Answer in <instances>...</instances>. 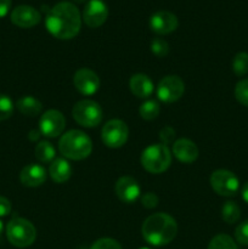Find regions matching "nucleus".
Wrapping results in <instances>:
<instances>
[{"label": "nucleus", "instance_id": "6", "mask_svg": "<svg viewBox=\"0 0 248 249\" xmlns=\"http://www.w3.org/2000/svg\"><path fill=\"white\" fill-rule=\"evenodd\" d=\"M72 116L79 125L85 126V128H94L102 122L104 111L96 101L82 100L74 105L72 109Z\"/></svg>", "mask_w": 248, "mask_h": 249}, {"label": "nucleus", "instance_id": "28", "mask_svg": "<svg viewBox=\"0 0 248 249\" xmlns=\"http://www.w3.org/2000/svg\"><path fill=\"white\" fill-rule=\"evenodd\" d=\"M235 97L241 105L248 107V79H242L236 84Z\"/></svg>", "mask_w": 248, "mask_h": 249}, {"label": "nucleus", "instance_id": "14", "mask_svg": "<svg viewBox=\"0 0 248 249\" xmlns=\"http://www.w3.org/2000/svg\"><path fill=\"white\" fill-rule=\"evenodd\" d=\"M177 24L179 22H177V16L173 12L164 11V10L155 12L150 18L151 31L159 36H165L174 32L177 28Z\"/></svg>", "mask_w": 248, "mask_h": 249}, {"label": "nucleus", "instance_id": "1", "mask_svg": "<svg viewBox=\"0 0 248 249\" xmlns=\"http://www.w3.org/2000/svg\"><path fill=\"white\" fill-rule=\"evenodd\" d=\"M45 27L49 33L57 39L68 40L79 33L82 27V16L74 4L61 1L48 11Z\"/></svg>", "mask_w": 248, "mask_h": 249}, {"label": "nucleus", "instance_id": "18", "mask_svg": "<svg viewBox=\"0 0 248 249\" xmlns=\"http://www.w3.org/2000/svg\"><path fill=\"white\" fill-rule=\"evenodd\" d=\"M129 88H130L131 92L140 99H147L152 95L153 90H155L153 82L148 75L143 74V73L134 74L129 80Z\"/></svg>", "mask_w": 248, "mask_h": 249}, {"label": "nucleus", "instance_id": "22", "mask_svg": "<svg viewBox=\"0 0 248 249\" xmlns=\"http://www.w3.org/2000/svg\"><path fill=\"white\" fill-rule=\"evenodd\" d=\"M241 216V209L233 201H228L221 208V218L226 224H235Z\"/></svg>", "mask_w": 248, "mask_h": 249}, {"label": "nucleus", "instance_id": "4", "mask_svg": "<svg viewBox=\"0 0 248 249\" xmlns=\"http://www.w3.org/2000/svg\"><path fill=\"white\" fill-rule=\"evenodd\" d=\"M172 163V152L164 143H155L141 153V165L151 174L164 173Z\"/></svg>", "mask_w": 248, "mask_h": 249}, {"label": "nucleus", "instance_id": "34", "mask_svg": "<svg viewBox=\"0 0 248 249\" xmlns=\"http://www.w3.org/2000/svg\"><path fill=\"white\" fill-rule=\"evenodd\" d=\"M11 9V0H0V18L6 16Z\"/></svg>", "mask_w": 248, "mask_h": 249}, {"label": "nucleus", "instance_id": "20", "mask_svg": "<svg viewBox=\"0 0 248 249\" xmlns=\"http://www.w3.org/2000/svg\"><path fill=\"white\" fill-rule=\"evenodd\" d=\"M16 107L23 116L36 117L43 111V105L33 96H23L17 100Z\"/></svg>", "mask_w": 248, "mask_h": 249}, {"label": "nucleus", "instance_id": "2", "mask_svg": "<svg viewBox=\"0 0 248 249\" xmlns=\"http://www.w3.org/2000/svg\"><path fill=\"white\" fill-rule=\"evenodd\" d=\"M143 240L156 247L168 245L177 233V224L167 213H156L148 216L141 228Z\"/></svg>", "mask_w": 248, "mask_h": 249}, {"label": "nucleus", "instance_id": "38", "mask_svg": "<svg viewBox=\"0 0 248 249\" xmlns=\"http://www.w3.org/2000/svg\"><path fill=\"white\" fill-rule=\"evenodd\" d=\"M139 249H151V248H148V247H142V248H139Z\"/></svg>", "mask_w": 248, "mask_h": 249}, {"label": "nucleus", "instance_id": "24", "mask_svg": "<svg viewBox=\"0 0 248 249\" xmlns=\"http://www.w3.org/2000/svg\"><path fill=\"white\" fill-rule=\"evenodd\" d=\"M207 249H238L235 241L225 233H219L212 238Z\"/></svg>", "mask_w": 248, "mask_h": 249}, {"label": "nucleus", "instance_id": "23", "mask_svg": "<svg viewBox=\"0 0 248 249\" xmlns=\"http://www.w3.org/2000/svg\"><path fill=\"white\" fill-rule=\"evenodd\" d=\"M140 116L145 121H153L158 117L160 112V106L156 100H147L140 106Z\"/></svg>", "mask_w": 248, "mask_h": 249}, {"label": "nucleus", "instance_id": "35", "mask_svg": "<svg viewBox=\"0 0 248 249\" xmlns=\"http://www.w3.org/2000/svg\"><path fill=\"white\" fill-rule=\"evenodd\" d=\"M241 194H242L243 201H245L246 203H248V181L246 182L245 185H243L242 191H241Z\"/></svg>", "mask_w": 248, "mask_h": 249}, {"label": "nucleus", "instance_id": "21", "mask_svg": "<svg viewBox=\"0 0 248 249\" xmlns=\"http://www.w3.org/2000/svg\"><path fill=\"white\" fill-rule=\"evenodd\" d=\"M34 152H35L36 160L41 163H51L55 160V147L49 141H40L35 146Z\"/></svg>", "mask_w": 248, "mask_h": 249}, {"label": "nucleus", "instance_id": "33", "mask_svg": "<svg viewBox=\"0 0 248 249\" xmlns=\"http://www.w3.org/2000/svg\"><path fill=\"white\" fill-rule=\"evenodd\" d=\"M11 213V203L6 197L0 196V218L9 215Z\"/></svg>", "mask_w": 248, "mask_h": 249}, {"label": "nucleus", "instance_id": "32", "mask_svg": "<svg viewBox=\"0 0 248 249\" xmlns=\"http://www.w3.org/2000/svg\"><path fill=\"white\" fill-rule=\"evenodd\" d=\"M174 136H175V131L174 129L170 128V126H165V128H163L159 133V138L160 140L163 141L164 145H168V143L172 142Z\"/></svg>", "mask_w": 248, "mask_h": 249}, {"label": "nucleus", "instance_id": "27", "mask_svg": "<svg viewBox=\"0 0 248 249\" xmlns=\"http://www.w3.org/2000/svg\"><path fill=\"white\" fill-rule=\"evenodd\" d=\"M151 53L157 57H165L169 53V45L162 38H156L151 41Z\"/></svg>", "mask_w": 248, "mask_h": 249}, {"label": "nucleus", "instance_id": "19", "mask_svg": "<svg viewBox=\"0 0 248 249\" xmlns=\"http://www.w3.org/2000/svg\"><path fill=\"white\" fill-rule=\"evenodd\" d=\"M49 174L56 184H63L68 181L72 175V165L66 158H55L50 163Z\"/></svg>", "mask_w": 248, "mask_h": 249}, {"label": "nucleus", "instance_id": "8", "mask_svg": "<svg viewBox=\"0 0 248 249\" xmlns=\"http://www.w3.org/2000/svg\"><path fill=\"white\" fill-rule=\"evenodd\" d=\"M211 186L220 196L231 197L237 194L240 180L230 170L218 169L211 175Z\"/></svg>", "mask_w": 248, "mask_h": 249}, {"label": "nucleus", "instance_id": "12", "mask_svg": "<svg viewBox=\"0 0 248 249\" xmlns=\"http://www.w3.org/2000/svg\"><path fill=\"white\" fill-rule=\"evenodd\" d=\"M73 84L82 95L91 96L100 88L99 75L89 68H80L74 73Z\"/></svg>", "mask_w": 248, "mask_h": 249}, {"label": "nucleus", "instance_id": "15", "mask_svg": "<svg viewBox=\"0 0 248 249\" xmlns=\"http://www.w3.org/2000/svg\"><path fill=\"white\" fill-rule=\"evenodd\" d=\"M40 14L29 5H19L11 12V22L21 28H32L40 22Z\"/></svg>", "mask_w": 248, "mask_h": 249}, {"label": "nucleus", "instance_id": "36", "mask_svg": "<svg viewBox=\"0 0 248 249\" xmlns=\"http://www.w3.org/2000/svg\"><path fill=\"white\" fill-rule=\"evenodd\" d=\"M2 230H4V225H2V221L0 220V236H1V233H2Z\"/></svg>", "mask_w": 248, "mask_h": 249}, {"label": "nucleus", "instance_id": "17", "mask_svg": "<svg viewBox=\"0 0 248 249\" xmlns=\"http://www.w3.org/2000/svg\"><path fill=\"white\" fill-rule=\"evenodd\" d=\"M173 155L182 163H192L198 158V147L189 139H179L173 145Z\"/></svg>", "mask_w": 248, "mask_h": 249}, {"label": "nucleus", "instance_id": "13", "mask_svg": "<svg viewBox=\"0 0 248 249\" xmlns=\"http://www.w3.org/2000/svg\"><path fill=\"white\" fill-rule=\"evenodd\" d=\"M114 192L119 201L123 203H134L140 197L141 189L139 182L131 177H122L117 180L114 185Z\"/></svg>", "mask_w": 248, "mask_h": 249}, {"label": "nucleus", "instance_id": "9", "mask_svg": "<svg viewBox=\"0 0 248 249\" xmlns=\"http://www.w3.org/2000/svg\"><path fill=\"white\" fill-rule=\"evenodd\" d=\"M185 84L177 75H167L159 82L157 87L158 100L164 104L177 101L184 95Z\"/></svg>", "mask_w": 248, "mask_h": 249}, {"label": "nucleus", "instance_id": "16", "mask_svg": "<svg viewBox=\"0 0 248 249\" xmlns=\"http://www.w3.org/2000/svg\"><path fill=\"white\" fill-rule=\"evenodd\" d=\"M19 180L22 185L27 187H38L43 185L46 180V170L43 165L32 164L26 165L19 173Z\"/></svg>", "mask_w": 248, "mask_h": 249}, {"label": "nucleus", "instance_id": "10", "mask_svg": "<svg viewBox=\"0 0 248 249\" xmlns=\"http://www.w3.org/2000/svg\"><path fill=\"white\" fill-rule=\"evenodd\" d=\"M66 128L65 116L57 109L44 112L39 121V130L46 138H57Z\"/></svg>", "mask_w": 248, "mask_h": 249}, {"label": "nucleus", "instance_id": "5", "mask_svg": "<svg viewBox=\"0 0 248 249\" xmlns=\"http://www.w3.org/2000/svg\"><path fill=\"white\" fill-rule=\"evenodd\" d=\"M6 237L17 248L29 247L36 238V230L33 224L23 218H14L6 226Z\"/></svg>", "mask_w": 248, "mask_h": 249}, {"label": "nucleus", "instance_id": "26", "mask_svg": "<svg viewBox=\"0 0 248 249\" xmlns=\"http://www.w3.org/2000/svg\"><path fill=\"white\" fill-rule=\"evenodd\" d=\"M14 102L7 95L0 94V122L6 121L14 113Z\"/></svg>", "mask_w": 248, "mask_h": 249}, {"label": "nucleus", "instance_id": "7", "mask_svg": "<svg viewBox=\"0 0 248 249\" xmlns=\"http://www.w3.org/2000/svg\"><path fill=\"white\" fill-rule=\"evenodd\" d=\"M128 135V126L121 119H111L101 130L102 142L109 148H119L125 145Z\"/></svg>", "mask_w": 248, "mask_h": 249}, {"label": "nucleus", "instance_id": "3", "mask_svg": "<svg viewBox=\"0 0 248 249\" xmlns=\"http://www.w3.org/2000/svg\"><path fill=\"white\" fill-rule=\"evenodd\" d=\"M58 150L66 160H82L89 157L92 151V142L82 130H70L61 136Z\"/></svg>", "mask_w": 248, "mask_h": 249}, {"label": "nucleus", "instance_id": "29", "mask_svg": "<svg viewBox=\"0 0 248 249\" xmlns=\"http://www.w3.org/2000/svg\"><path fill=\"white\" fill-rule=\"evenodd\" d=\"M235 238L240 245L248 246V220L243 221L236 228Z\"/></svg>", "mask_w": 248, "mask_h": 249}, {"label": "nucleus", "instance_id": "11", "mask_svg": "<svg viewBox=\"0 0 248 249\" xmlns=\"http://www.w3.org/2000/svg\"><path fill=\"white\" fill-rule=\"evenodd\" d=\"M108 16V9L102 0H89L83 10V21L90 28L101 27Z\"/></svg>", "mask_w": 248, "mask_h": 249}, {"label": "nucleus", "instance_id": "25", "mask_svg": "<svg viewBox=\"0 0 248 249\" xmlns=\"http://www.w3.org/2000/svg\"><path fill=\"white\" fill-rule=\"evenodd\" d=\"M232 71L236 75L242 77L248 73V53H236L232 60Z\"/></svg>", "mask_w": 248, "mask_h": 249}, {"label": "nucleus", "instance_id": "37", "mask_svg": "<svg viewBox=\"0 0 248 249\" xmlns=\"http://www.w3.org/2000/svg\"><path fill=\"white\" fill-rule=\"evenodd\" d=\"M73 1H75V2H78V4H83V2H85V1H89V0H73Z\"/></svg>", "mask_w": 248, "mask_h": 249}, {"label": "nucleus", "instance_id": "30", "mask_svg": "<svg viewBox=\"0 0 248 249\" xmlns=\"http://www.w3.org/2000/svg\"><path fill=\"white\" fill-rule=\"evenodd\" d=\"M90 249H122V246L113 238H100L92 243Z\"/></svg>", "mask_w": 248, "mask_h": 249}, {"label": "nucleus", "instance_id": "31", "mask_svg": "<svg viewBox=\"0 0 248 249\" xmlns=\"http://www.w3.org/2000/svg\"><path fill=\"white\" fill-rule=\"evenodd\" d=\"M158 202H159V199H158L157 195L152 194V192H147V194L143 195L142 198H141V203H142V206L147 209L156 208V207L158 206Z\"/></svg>", "mask_w": 248, "mask_h": 249}]
</instances>
